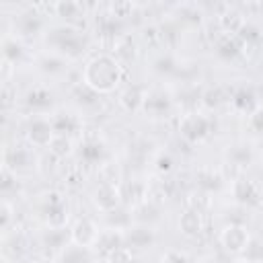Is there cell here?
Listing matches in <instances>:
<instances>
[{
	"label": "cell",
	"mask_w": 263,
	"mask_h": 263,
	"mask_svg": "<svg viewBox=\"0 0 263 263\" xmlns=\"http://www.w3.org/2000/svg\"><path fill=\"white\" fill-rule=\"evenodd\" d=\"M146 97H148V92H146L140 84H129L127 88H123V90L119 92V105H121L125 111L136 113V111L144 109Z\"/></svg>",
	"instance_id": "9"
},
{
	"label": "cell",
	"mask_w": 263,
	"mask_h": 263,
	"mask_svg": "<svg viewBox=\"0 0 263 263\" xmlns=\"http://www.w3.org/2000/svg\"><path fill=\"white\" fill-rule=\"evenodd\" d=\"M58 160H60V158H58L51 150H47V152H43V154L37 158V168H39L41 173H45V175H47L49 171H53V166L58 164Z\"/></svg>",
	"instance_id": "34"
},
{
	"label": "cell",
	"mask_w": 263,
	"mask_h": 263,
	"mask_svg": "<svg viewBox=\"0 0 263 263\" xmlns=\"http://www.w3.org/2000/svg\"><path fill=\"white\" fill-rule=\"evenodd\" d=\"M64 263H88V255H86V249L74 245L66 251L64 255Z\"/></svg>",
	"instance_id": "33"
},
{
	"label": "cell",
	"mask_w": 263,
	"mask_h": 263,
	"mask_svg": "<svg viewBox=\"0 0 263 263\" xmlns=\"http://www.w3.org/2000/svg\"><path fill=\"white\" fill-rule=\"evenodd\" d=\"M99 228L97 224L90 220V218H78L74 222V226L70 228V238L74 245L82 247V249H88V247H95L97 238H99Z\"/></svg>",
	"instance_id": "5"
},
{
	"label": "cell",
	"mask_w": 263,
	"mask_h": 263,
	"mask_svg": "<svg viewBox=\"0 0 263 263\" xmlns=\"http://www.w3.org/2000/svg\"><path fill=\"white\" fill-rule=\"evenodd\" d=\"M197 181H199V187H201L203 191H212V189H218V187L222 185L224 177H222L220 173L210 171V168H201V171L197 173Z\"/></svg>",
	"instance_id": "26"
},
{
	"label": "cell",
	"mask_w": 263,
	"mask_h": 263,
	"mask_svg": "<svg viewBox=\"0 0 263 263\" xmlns=\"http://www.w3.org/2000/svg\"><path fill=\"white\" fill-rule=\"evenodd\" d=\"M220 245L230 255H242L251 242V234L242 224H228L220 230Z\"/></svg>",
	"instance_id": "3"
},
{
	"label": "cell",
	"mask_w": 263,
	"mask_h": 263,
	"mask_svg": "<svg viewBox=\"0 0 263 263\" xmlns=\"http://www.w3.org/2000/svg\"><path fill=\"white\" fill-rule=\"evenodd\" d=\"M226 160L230 164L238 166L240 171H245V166H249L251 160H253V152H251L249 146H232L228 150V154H226Z\"/></svg>",
	"instance_id": "20"
},
{
	"label": "cell",
	"mask_w": 263,
	"mask_h": 263,
	"mask_svg": "<svg viewBox=\"0 0 263 263\" xmlns=\"http://www.w3.org/2000/svg\"><path fill=\"white\" fill-rule=\"evenodd\" d=\"M27 105L33 109H45L51 105V92L45 86H35L27 92Z\"/></svg>",
	"instance_id": "21"
},
{
	"label": "cell",
	"mask_w": 263,
	"mask_h": 263,
	"mask_svg": "<svg viewBox=\"0 0 263 263\" xmlns=\"http://www.w3.org/2000/svg\"><path fill=\"white\" fill-rule=\"evenodd\" d=\"M115 58L119 60V62H129V60H134L136 58V45H134V41L129 39V37H125V35H121L119 39H117V43H115Z\"/></svg>",
	"instance_id": "24"
},
{
	"label": "cell",
	"mask_w": 263,
	"mask_h": 263,
	"mask_svg": "<svg viewBox=\"0 0 263 263\" xmlns=\"http://www.w3.org/2000/svg\"><path fill=\"white\" fill-rule=\"evenodd\" d=\"M18 29H21V33H25V35L37 33V31L41 29V18H39V14H35V12L23 14L21 21H18Z\"/></svg>",
	"instance_id": "30"
},
{
	"label": "cell",
	"mask_w": 263,
	"mask_h": 263,
	"mask_svg": "<svg viewBox=\"0 0 263 263\" xmlns=\"http://www.w3.org/2000/svg\"><path fill=\"white\" fill-rule=\"evenodd\" d=\"M23 55V45L18 43V41H14V39H6L4 41V53H2V58H6V60H10V62H14L16 64V60Z\"/></svg>",
	"instance_id": "32"
},
{
	"label": "cell",
	"mask_w": 263,
	"mask_h": 263,
	"mask_svg": "<svg viewBox=\"0 0 263 263\" xmlns=\"http://www.w3.org/2000/svg\"><path fill=\"white\" fill-rule=\"evenodd\" d=\"M179 134L187 142H201L212 134V121L201 113H185L179 119Z\"/></svg>",
	"instance_id": "2"
},
{
	"label": "cell",
	"mask_w": 263,
	"mask_h": 263,
	"mask_svg": "<svg viewBox=\"0 0 263 263\" xmlns=\"http://www.w3.org/2000/svg\"><path fill=\"white\" fill-rule=\"evenodd\" d=\"M119 247H123V234L119 232V228H115V230L113 228L111 230H103L99 234L97 242H95V249L99 251V255H105V257H109Z\"/></svg>",
	"instance_id": "12"
},
{
	"label": "cell",
	"mask_w": 263,
	"mask_h": 263,
	"mask_svg": "<svg viewBox=\"0 0 263 263\" xmlns=\"http://www.w3.org/2000/svg\"><path fill=\"white\" fill-rule=\"evenodd\" d=\"M39 66H41V70H45V72H58V70H62L64 60H62L60 55H43V58L39 60Z\"/></svg>",
	"instance_id": "38"
},
{
	"label": "cell",
	"mask_w": 263,
	"mask_h": 263,
	"mask_svg": "<svg viewBox=\"0 0 263 263\" xmlns=\"http://www.w3.org/2000/svg\"><path fill=\"white\" fill-rule=\"evenodd\" d=\"M179 230L189 238L201 234V230H203V214L197 212V210H189L187 208L179 218Z\"/></svg>",
	"instance_id": "11"
},
{
	"label": "cell",
	"mask_w": 263,
	"mask_h": 263,
	"mask_svg": "<svg viewBox=\"0 0 263 263\" xmlns=\"http://www.w3.org/2000/svg\"><path fill=\"white\" fill-rule=\"evenodd\" d=\"M47 150H51L58 158H64V156H68V154L72 152V138H70V136H60V134H55V138L51 140V144H49Z\"/></svg>",
	"instance_id": "28"
},
{
	"label": "cell",
	"mask_w": 263,
	"mask_h": 263,
	"mask_svg": "<svg viewBox=\"0 0 263 263\" xmlns=\"http://www.w3.org/2000/svg\"><path fill=\"white\" fill-rule=\"evenodd\" d=\"M53 138H55V129L51 125V119L35 117L27 125V140L35 148H49V144H51Z\"/></svg>",
	"instance_id": "4"
},
{
	"label": "cell",
	"mask_w": 263,
	"mask_h": 263,
	"mask_svg": "<svg viewBox=\"0 0 263 263\" xmlns=\"http://www.w3.org/2000/svg\"><path fill=\"white\" fill-rule=\"evenodd\" d=\"M51 125L55 129V134L60 136H72L80 129V119L74 115V113H58L53 119H51Z\"/></svg>",
	"instance_id": "13"
},
{
	"label": "cell",
	"mask_w": 263,
	"mask_h": 263,
	"mask_svg": "<svg viewBox=\"0 0 263 263\" xmlns=\"http://www.w3.org/2000/svg\"><path fill=\"white\" fill-rule=\"evenodd\" d=\"M210 193L208 191H203V189H195V191H189L187 193V197H185V205L189 208V210H197V212H205L208 208H210Z\"/></svg>",
	"instance_id": "22"
},
{
	"label": "cell",
	"mask_w": 263,
	"mask_h": 263,
	"mask_svg": "<svg viewBox=\"0 0 263 263\" xmlns=\"http://www.w3.org/2000/svg\"><path fill=\"white\" fill-rule=\"evenodd\" d=\"M154 168H156L160 175H168V173L173 171V158H171L168 154L160 152V154L156 156V160H154Z\"/></svg>",
	"instance_id": "41"
},
{
	"label": "cell",
	"mask_w": 263,
	"mask_h": 263,
	"mask_svg": "<svg viewBox=\"0 0 263 263\" xmlns=\"http://www.w3.org/2000/svg\"><path fill=\"white\" fill-rule=\"evenodd\" d=\"M142 39L150 45V47H158L164 41V31L158 25H146L142 29Z\"/></svg>",
	"instance_id": "29"
},
{
	"label": "cell",
	"mask_w": 263,
	"mask_h": 263,
	"mask_svg": "<svg viewBox=\"0 0 263 263\" xmlns=\"http://www.w3.org/2000/svg\"><path fill=\"white\" fill-rule=\"evenodd\" d=\"M226 101V95H224V88L222 86H208L205 90H203V95H201V103H203V107H208V109H218L222 103Z\"/></svg>",
	"instance_id": "23"
},
{
	"label": "cell",
	"mask_w": 263,
	"mask_h": 263,
	"mask_svg": "<svg viewBox=\"0 0 263 263\" xmlns=\"http://www.w3.org/2000/svg\"><path fill=\"white\" fill-rule=\"evenodd\" d=\"M261 162H263V154H261Z\"/></svg>",
	"instance_id": "46"
},
{
	"label": "cell",
	"mask_w": 263,
	"mask_h": 263,
	"mask_svg": "<svg viewBox=\"0 0 263 263\" xmlns=\"http://www.w3.org/2000/svg\"><path fill=\"white\" fill-rule=\"evenodd\" d=\"M232 193H234V197H236L238 203H247V205H257V203L261 201V197H263L261 187H259L255 181L247 179V177L234 179Z\"/></svg>",
	"instance_id": "7"
},
{
	"label": "cell",
	"mask_w": 263,
	"mask_h": 263,
	"mask_svg": "<svg viewBox=\"0 0 263 263\" xmlns=\"http://www.w3.org/2000/svg\"><path fill=\"white\" fill-rule=\"evenodd\" d=\"M37 158L33 156V152L29 148H23V146H14V148H6L4 150V156H2V164L12 168L14 173L16 171H23V168H31V166H37L35 164Z\"/></svg>",
	"instance_id": "8"
},
{
	"label": "cell",
	"mask_w": 263,
	"mask_h": 263,
	"mask_svg": "<svg viewBox=\"0 0 263 263\" xmlns=\"http://www.w3.org/2000/svg\"><path fill=\"white\" fill-rule=\"evenodd\" d=\"M245 47H247V43L238 35H226L224 33V37L218 41V53L224 58H236L245 51Z\"/></svg>",
	"instance_id": "14"
},
{
	"label": "cell",
	"mask_w": 263,
	"mask_h": 263,
	"mask_svg": "<svg viewBox=\"0 0 263 263\" xmlns=\"http://www.w3.org/2000/svg\"><path fill=\"white\" fill-rule=\"evenodd\" d=\"M121 197H123V193L119 191V187L115 183H107L105 181L95 189V205L101 212H107V214H111V212H115L119 208Z\"/></svg>",
	"instance_id": "6"
},
{
	"label": "cell",
	"mask_w": 263,
	"mask_h": 263,
	"mask_svg": "<svg viewBox=\"0 0 263 263\" xmlns=\"http://www.w3.org/2000/svg\"><path fill=\"white\" fill-rule=\"evenodd\" d=\"M123 197L127 199V203H129L132 208H138V205H142V203L148 201V187H146L144 183H140V181H132V183L125 187Z\"/></svg>",
	"instance_id": "19"
},
{
	"label": "cell",
	"mask_w": 263,
	"mask_h": 263,
	"mask_svg": "<svg viewBox=\"0 0 263 263\" xmlns=\"http://www.w3.org/2000/svg\"><path fill=\"white\" fill-rule=\"evenodd\" d=\"M171 103H168V97L164 92H148L146 97V103H144V111L150 113V115H164L168 111Z\"/></svg>",
	"instance_id": "18"
},
{
	"label": "cell",
	"mask_w": 263,
	"mask_h": 263,
	"mask_svg": "<svg viewBox=\"0 0 263 263\" xmlns=\"http://www.w3.org/2000/svg\"><path fill=\"white\" fill-rule=\"evenodd\" d=\"M251 263H255V261H263V245L259 242V240H253L251 238V242H249V247L245 249V253H242Z\"/></svg>",
	"instance_id": "39"
},
{
	"label": "cell",
	"mask_w": 263,
	"mask_h": 263,
	"mask_svg": "<svg viewBox=\"0 0 263 263\" xmlns=\"http://www.w3.org/2000/svg\"><path fill=\"white\" fill-rule=\"evenodd\" d=\"M45 222L49 228H64L68 222V208L66 203H55V205H43Z\"/></svg>",
	"instance_id": "16"
},
{
	"label": "cell",
	"mask_w": 263,
	"mask_h": 263,
	"mask_svg": "<svg viewBox=\"0 0 263 263\" xmlns=\"http://www.w3.org/2000/svg\"><path fill=\"white\" fill-rule=\"evenodd\" d=\"M12 103H14V101H12V88H10V84L6 82V84L2 86V105L8 109Z\"/></svg>",
	"instance_id": "44"
},
{
	"label": "cell",
	"mask_w": 263,
	"mask_h": 263,
	"mask_svg": "<svg viewBox=\"0 0 263 263\" xmlns=\"http://www.w3.org/2000/svg\"><path fill=\"white\" fill-rule=\"evenodd\" d=\"M12 68H14V62H10V60L2 58V80H4V84L8 82V78H10V72H12Z\"/></svg>",
	"instance_id": "45"
},
{
	"label": "cell",
	"mask_w": 263,
	"mask_h": 263,
	"mask_svg": "<svg viewBox=\"0 0 263 263\" xmlns=\"http://www.w3.org/2000/svg\"><path fill=\"white\" fill-rule=\"evenodd\" d=\"M109 14L113 16V18H121V16H129V12L134 10V2H111L109 4Z\"/></svg>",
	"instance_id": "36"
},
{
	"label": "cell",
	"mask_w": 263,
	"mask_h": 263,
	"mask_svg": "<svg viewBox=\"0 0 263 263\" xmlns=\"http://www.w3.org/2000/svg\"><path fill=\"white\" fill-rule=\"evenodd\" d=\"M82 10V4L80 2H74V0H58L53 2V12L58 16H64V18H76Z\"/></svg>",
	"instance_id": "25"
},
{
	"label": "cell",
	"mask_w": 263,
	"mask_h": 263,
	"mask_svg": "<svg viewBox=\"0 0 263 263\" xmlns=\"http://www.w3.org/2000/svg\"><path fill=\"white\" fill-rule=\"evenodd\" d=\"M123 76H125V68L113 53H97L86 62L82 70V82L88 88H92L97 95L113 92Z\"/></svg>",
	"instance_id": "1"
},
{
	"label": "cell",
	"mask_w": 263,
	"mask_h": 263,
	"mask_svg": "<svg viewBox=\"0 0 263 263\" xmlns=\"http://www.w3.org/2000/svg\"><path fill=\"white\" fill-rule=\"evenodd\" d=\"M2 263H8V261H2Z\"/></svg>",
	"instance_id": "47"
},
{
	"label": "cell",
	"mask_w": 263,
	"mask_h": 263,
	"mask_svg": "<svg viewBox=\"0 0 263 263\" xmlns=\"http://www.w3.org/2000/svg\"><path fill=\"white\" fill-rule=\"evenodd\" d=\"M80 158L88 164L92 162H99L103 158V144H99V140H86L84 146H82V154Z\"/></svg>",
	"instance_id": "27"
},
{
	"label": "cell",
	"mask_w": 263,
	"mask_h": 263,
	"mask_svg": "<svg viewBox=\"0 0 263 263\" xmlns=\"http://www.w3.org/2000/svg\"><path fill=\"white\" fill-rule=\"evenodd\" d=\"M125 238H127L129 247L146 249V247H150L154 242V232L148 226H134V228H129V232H127Z\"/></svg>",
	"instance_id": "17"
},
{
	"label": "cell",
	"mask_w": 263,
	"mask_h": 263,
	"mask_svg": "<svg viewBox=\"0 0 263 263\" xmlns=\"http://www.w3.org/2000/svg\"><path fill=\"white\" fill-rule=\"evenodd\" d=\"M245 23H247L245 14L234 6H224V10L218 16V25L226 35H238L240 29L245 27Z\"/></svg>",
	"instance_id": "10"
},
{
	"label": "cell",
	"mask_w": 263,
	"mask_h": 263,
	"mask_svg": "<svg viewBox=\"0 0 263 263\" xmlns=\"http://www.w3.org/2000/svg\"><path fill=\"white\" fill-rule=\"evenodd\" d=\"M249 127L263 134V105H257V109L249 113Z\"/></svg>",
	"instance_id": "40"
},
{
	"label": "cell",
	"mask_w": 263,
	"mask_h": 263,
	"mask_svg": "<svg viewBox=\"0 0 263 263\" xmlns=\"http://www.w3.org/2000/svg\"><path fill=\"white\" fill-rule=\"evenodd\" d=\"M162 263H189V259L183 253H179V251H168L162 257Z\"/></svg>",
	"instance_id": "43"
},
{
	"label": "cell",
	"mask_w": 263,
	"mask_h": 263,
	"mask_svg": "<svg viewBox=\"0 0 263 263\" xmlns=\"http://www.w3.org/2000/svg\"><path fill=\"white\" fill-rule=\"evenodd\" d=\"M132 259H134L132 249L129 247H119L107 257V263H132Z\"/></svg>",
	"instance_id": "37"
},
{
	"label": "cell",
	"mask_w": 263,
	"mask_h": 263,
	"mask_svg": "<svg viewBox=\"0 0 263 263\" xmlns=\"http://www.w3.org/2000/svg\"><path fill=\"white\" fill-rule=\"evenodd\" d=\"M12 218H14V208H12V203H10L8 199H2V203H0V226H2V230H8Z\"/></svg>",
	"instance_id": "35"
},
{
	"label": "cell",
	"mask_w": 263,
	"mask_h": 263,
	"mask_svg": "<svg viewBox=\"0 0 263 263\" xmlns=\"http://www.w3.org/2000/svg\"><path fill=\"white\" fill-rule=\"evenodd\" d=\"M14 187H16V173L2 164V168H0V189H2V193L10 191Z\"/></svg>",
	"instance_id": "31"
},
{
	"label": "cell",
	"mask_w": 263,
	"mask_h": 263,
	"mask_svg": "<svg viewBox=\"0 0 263 263\" xmlns=\"http://www.w3.org/2000/svg\"><path fill=\"white\" fill-rule=\"evenodd\" d=\"M154 66H156L158 72H171V70L175 68V62H173L171 55H160V58L154 62Z\"/></svg>",
	"instance_id": "42"
},
{
	"label": "cell",
	"mask_w": 263,
	"mask_h": 263,
	"mask_svg": "<svg viewBox=\"0 0 263 263\" xmlns=\"http://www.w3.org/2000/svg\"><path fill=\"white\" fill-rule=\"evenodd\" d=\"M230 103H232V107H234L236 111H240V113H247V115H249L251 111H255V109H257L255 92H253L251 88H247V86L238 88V90L232 95Z\"/></svg>",
	"instance_id": "15"
}]
</instances>
